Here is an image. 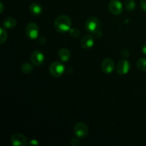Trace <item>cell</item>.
I'll use <instances>...</instances> for the list:
<instances>
[{"label":"cell","mask_w":146,"mask_h":146,"mask_svg":"<svg viewBox=\"0 0 146 146\" xmlns=\"http://www.w3.org/2000/svg\"><path fill=\"white\" fill-rule=\"evenodd\" d=\"M58 56L62 62H67L71 58V52L66 48H61L58 50Z\"/></svg>","instance_id":"cell-12"},{"label":"cell","mask_w":146,"mask_h":146,"mask_svg":"<svg viewBox=\"0 0 146 146\" xmlns=\"http://www.w3.org/2000/svg\"><path fill=\"white\" fill-rule=\"evenodd\" d=\"M130 69H131V64L127 59L120 61L115 66L116 72L120 75H125L129 72Z\"/></svg>","instance_id":"cell-9"},{"label":"cell","mask_w":146,"mask_h":146,"mask_svg":"<svg viewBox=\"0 0 146 146\" xmlns=\"http://www.w3.org/2000/svg\"><path fill=\"white\" fill-rule=\"evenodd\" d=\"M65 66L60 61H54L50 65L49 73L54 78H58L64 74Z\"/></svg>","instance_id":"cell-3"},{"label":"cell","mask_w":146,"mask_h":146,"mask_svg":"<svg viewBox=\"0 0 146 146\" xmlns=\"http://www.w3.org/2000/svg\"><path fill=\"white\" fill-rule=\"evenodd\" d=\"M142 52L145 55H146V43L145 44L143 45V48H142Z\"/></svg>","instance_id":"cell-24"},{"label":"cell","mask_w":146,"mask_h":146,"mask_svg":"<svg viewBox=\"0 0 146 146\" xmlns=\"http://www.w3.org/2000/svg\"><path fill=\"white\" fill-rule=\"evenodd\" d=\"M34 70V65L29 63H24L21 66V71L23 74H29L31 73Z\"/></svg>","instance_id":"cell-15"},{"label":"cell","mask_w":146,"mask_h":146,"mask_svg":"<svg viewBox=\"0 0 146 146\" xmlns=\"http://www.w3.org/2000/svg\"><path fill=\"white\" fill-rule=\"evenodd\" d=\"M101 27V21L96 17H90L86 21L85 29L89 33L95 34L97 31H100Z\"/></svg>","instance_id":"cell-2"},{"label":"cell","mask_w":146,"mask_h":146,"mask_svg":"<svg viewBox=\"0 0 146 146\" xmlns=\"http://www.w3.org/2000/svg\"><path fill=\"white\" fill-rule=\"evenodd\" d=\"M29 144H30V145H38V141H36V140H31V141H30V142L29 143Z\"/></svg>","instance_id":"cell-23"},{"label":"cell","mask_w":146,"mask_h":146,"mask_svg":"<svg viewBox=\"0 0 146 146\" xmlns=\"http://www.w3.org/2000/svg\"><path fill=\"white\" fill-rule=\"evenodd\" d=\"M94 44H95V40H94V37L91 35H86L82 38L81 41V45L83 48L84 49H90L94 46Z\"/></svg>","instance_id":"cell-11"},{"label":"cell","mask_w":146,"mask_h":146,"mask_svg":"<svg viewBox=\"0 0 146 146\" xmlns=\"http://www.w3.org/2000/svg\"><path fill=\"white\" fill-rule=\"evenodd\" d=\"M71 19L66 15H60L54 21L55 29L59 33H66L71 29Z\"/></svg>","instance_id":"cell-1"},{"label":"cell","mask_w":146,"mask_h":146,"mask_svg":"<svg viewBox=\"0 0 146 146\" xmlns=\"http://www.w3.org/2000/svg\"><path fill=\"white\" fill-rule=\"evenodd\" d=\"M121 56L123 57V58H128L129 56V52H128V50L124 49L121 51Z\"/></svg>","instance_id":"cell-21"},{"label":"cell","mask_w":146,"mask_h":146,"mask_svg":"<svg viewBox=\"0 0 146 146\" xmlns=\"http://www.w3.org/2000/svg\"><path fill=\"white\" fill-rule=\"evenodd\" d=\"M74 132L76 136L78 138H84L88 135V128L86 123L83 122L77 123L74 128Z\"/></svg>","instance_id":"cell-4"},{"label":"cell","mask_w":146,"mask_h":146,"mask_svg":"<svg viewBox=\"0 0 146 146\" xmlns=\"http://www.w3.org/2000/svg\"><path fill=\"white\" fill-rule=\"evenodd\" d=\"M70 34L74 38H77L80 35V31L77 28H73L70 30Z\"/></svg>","instance_id":"cell-19"},{"label":"cell","mask_w":146,"mask_h":146,"mask_svg":"<svg viewBox=\"0 0 146 146\" xmlns=\"http://www.w3.org/2000/svg\"><path fill=\"white\" fill-rule=\"evenodd\" d=\"M70 143L72 146H78L80 144V141L77 138H72L70 141Z\"/></svg>","instance_id":"cell-20"},{"label":"cell","mask_w":146,"mask_h":146,"mask_svg":"<svg viewBox=\"0 0 146 146\" xmlns=\"http://www.w3.org/2000/svg\"><path fill=\"white\" fill-rule=\"evenodd\" d=\"M137 68L139 71H146V58H141L138 60L136 63Z\"/></svg>","instance_id":"cell-16"},{"label":"cell","mask_w":146,"mask_h":146,"mask_svg":"<svg viewBox=\"0 0 146 146\" xmlns=\"http://www.w3.org/2000/svg\"><path fill=\"white\" fill-rule=\"evenodd\" d=\"M11 143L14 146H27L29 142L24 134L15 133L11 136Z\"/></svg>","instance_id":"cell-8"},{"label":"cell","mask_w":146,"mask_h":146,"mask_svg":"<svg viewBox=\"0 0 146 146\" xmlns=\"http://www.w3.org/2000/svg\"><path fill=\"white\" fill-rule=\"evenodd\" d=\"M141 7L142 8V9L146 12V0H141Z\"/></svg>","instance_id":"cell-22"},{"label":"cell","mask_w":146,"mask_h":146,"mask_svg":"<svg viewBox=\"0 0 146 146\" xmlns=\"http://www.w3.org/2000/svg\"><path fill=\"white\" fill-rule=\"evenodd\" d=\"M4 27H1L0 28V44H4L6 41L7 39V34L6 30L4 29Z\"/></svg>","instance_id":"cell-18"},{"label":"cell","mask_w":146,"mask_h":146,"mask_svg":"<svg viewBox=\"0 0 146 146\" xmlns=\"http://www.w3.org/2000/svg\"><path fill=\"white\" fill-rule=\"evenodd\" d=\"M115 68V62L111 58H106L101 64V70L106 74H111Z\"/></svg>","instance_id":"cell-10"},{"label":"cell","mask_w":146,"mask_h":146,"mask_svg":"<svg viewBox=\"0 0 146 146\" xmlns=\"http://www.w3.org/2000/svg\"><path fill=\"white\" fill-rule=\"evenodd\" d=\"M45 61L44 54L39 50H34L31 55V62L35 66H40Z\"/></svg>","instance_id":"cell-7"},{"label":"cell","mask_w":146,"mask_h":146,"mask_svg":"<svg viewBox=\"0 0 146 146\" xmlns=\"http://www.w3.org/2000/svg\"><path fill=\"white\" fill-rule=\"evenodd\" d=\"M125 7L128 11H133L135 10L136 4L134 0H125Z\"/></svg>","instance_id":"cell-17"},{"label":"cell","mask_w":146,"mask_h":146,"mask_svg":"<svg viewBox=\"0 0 146 146\" xmlns=\"http://www.w3.org/2000/svg\"><path fill=\"white\" fill-rule=\"evenodd\" d=\"M108 10L113 15H120L123 12V6L119 0H111L108 3Z\"/></svg>","instance_id":"cell-6"},{"label":"cell","mask_w":146,"mask_h":146,"mask_svg":"<svg viewBox=\"0 0 146 146\" xmlns=\"http://www.w3.org/2000/svg\"><path fill=\"white\" fill-rule=\"evenodd\" d=\"M26 34L31 40L36 39L39 35V28L35 23H29L26 27Z\"/></svg>","instance_id":"cell-5"},{"label":"cell","mask_w":146,"mask_h":146,"mask_svg":"<svg viewBox=\"0 0 146 146\" xmlns=\"http://www.w3.org/2000/svg\"><path fill=\"white\" fill-rule=\"evenodd\" d=\"M0 6H1V10H0V12L2 13L3 11H4V4H3L2 2L0 3Z\"/></svg>","instance_id":"cell-25"},{"label":"cell","mask_w":146,"mask_h":146,"mask_svg":"<svg viewBox=\"0 0 146 146\" xmlns=\"http://www.w3.org/2000/svg\"><path fill=\"white\" fill-rule=\"evenodd\" d=\"M29 11L31 14L34 16H40L43 11L42 7L38 3H33L30 5Z\"/></svg>","instance_id":"cell-13"},{"label":"cell","mask_w":146,"mask_h":146,"mask_svg":"<svg viewBox=\"0 0 146 146\" xmlns=\"http://www.w3.org/2000/svg\"><path fill=\"white\" fill-rule=\"evenodd\" d=\"M17 24V21L14 17H7L6 19H4V20L3 21V26L5 29H12L14 27H16Z\"/></svg>","instance_id":"cell-14"}]
</instances>
